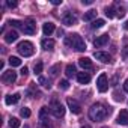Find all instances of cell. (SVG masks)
Instances as JSON below:
<instances>
[{"instance_id": "obj_1", "label": "cell", "mask_w": 128, "mask_h": 128, "mask_svg": "<svg viewBox=\"0 0 128 128\" xmlns=\"http://www.w3.org/2000/svg\"><path fill=\"white\" fill-rule=\"evenodd\" d=\"M110 114V108H107L106 106H102L101 102H96L90 108H89V118L95 122H100V120H104L107 116Z\"/></svg>"}, {"instance_id": "obj_2", "label": "cell", "mask_w": 128, "mask_h": 128, "mask_svg": "<svg viewBox=\"0 0 128 128\" xmlns=\"http://www.w3.org/2000/svg\"><path fill=\"white\" fill-rule=\"evenodd\" d=\"M65 44L70 45V47H72V48L77 50V51H84V50H86V42H84V39H83L78 33H72V35L66 36Z\"/></svg>"}, {"instance_id": "obj_3", "label": "cell", "mask_w": 128, "mask_h": 128, "mask_svg": "<svg viewBox=\"0 0 128 128\" xmlns=\"http://www.w3.org/2000/svg\"><path fill=\"white\" fill-rule=\"evenodd\" d=\"M17 50H18V53H20L21 56H24V57H29V56H32V54L35 53L33 44H32L30 41H23V42H20L18 47H17Z\"/></svg>"}, {"instance_id": "obj_4", "label": "cell", "mask_w": 128, "mask_h": 128, "mask_svg": "<svg viewBox=\"0 0 128 128\" xmlns=\"http://www.w3.org/2000/svg\"><path fill=\"white\" fill-rule=\"evenodd\" d=\"M50 112L53 113L54 118H62L63 114H65V107H63L59 101H51V104H50Z\"/></svg>"}, {"instance_id": "obj_5", "label": "cell", "mask_w": 128, "mask_h": 128, "mask_svg": "<svg viewBox=\"0 0 128 128\" xmlns=\"http://www.w3.org/2000/svg\"><path fill=\"white\" fill-rule=\"evenodd\" d=\"M21 30H23L26 35H35V32H36V24H35V21H33L32 18L26 20V21L23 23Z\"/></svg>"}, {"instance_id": "obj_6", "label": "cell", "mask_w": 128, "mask_h": 128, "mask_svg": "<svg viewBox=\"0 0 128 128\" xmlns=\"http://www.w3.org/2000/svg\"><path fill=\"white\" fill-rule=\"evenodd\" d=\"M96 88H98V90L101 92V94H104L107 89H108V82H107V76L102 72V74H100V77L96 78Z\"/></svg>"}, {"instance_id": "obj_7", "label": "cell", "mask_w": 128, "mask_h": 128, "mask_svg": "<svg viewBox=\"0 0 128 128\" xmlns=\"http://www.w3.org/2000/svg\"><path fill=\"white\" fill-rule=\"evenodd\" d=\"M15 80H17V72L12 71V70L5 71L3 76H2V82H3L5 84H12V83H15Z\"/></svg>"}, {"instance_id": "obj_8", "label": "cell", "mask_w": 128, "mask_h": 128, "mask_svg": "<svg viewBox=\"0 0 128 128\" xmlns=\"http://www.w3.org/2000/svg\"><path fill=\"white\" fill-rule=\"evenodd\" d=\"M66 102H68L70 110H71L74 114H80V113H82V106L78 104V101H77V100H74V98H68V100H66Z\"/></svg>"}, {"instance_id": "obj_9", "label": "cell", "mask_w": 128, "mask_h": 128, "mask_svg": "<svg viewBox=\"0 0 128 128\" xmlns=\"http://www.w3.org/2000/svg\"><path fill=\"white\" fill-rule=\"evenodd\" d=\"M62 21H63L65 26H74V24H77V18H76V15L72 12H66L65 15H63Z\"/></svg>"}, {"instance_id": "obj_10", "label": "cell", "mask_w": 128, "mask_h": 128, "mask_svg": "<svg viewBox=\"0 0 128 128\" xmlns=\"http://www.w3.org/2000/svg\"><path fill=\"white\" fill-rule=\"evenodd\" d=\"M95 59H96V60H101L102 63L112 62V56H110L108 53H104V51H95Z\"/></svg>"}, {"instance_id": "obj_11", "label": "cell", "mask_w": 128, "mask_h": 128, "mask_svg": "<svg viewBox=\"0 0 128 128\" xmlns=\"http://www.w3.org/2000/svg\"><path fill=\"white\" fill-rule=\"evenodd\" d=\"M116 122L119 125H128V110H120L119 114H118Z\"/></svg>"}, {"instance_id": "obj_12", "label": "cell", "mask_w": 128, "mask_h": 128, "mask_svg": "<svg viewBox=\"0 0 128 128\" xmlns=\"http://www.w3.org/2000/svg\"><path fill=\"white\" fill-rule=\"evenodd\" d=\"M107 42H108V35H101V36H98V38L94 41V45H95L96 48H100V47H104Z\"/></svg>"}, {"instance_id": "obj_13", "label": "cell", "mask_w": 128, "mask_h": 128, "mask_svg": "<svg viewBox=\"0 0 128 128\" xmlns=\"http://www.w3.org/2000/svg\"><path fill=\"white\" fill-rule=\"evenodd\" d=\"M77 80H78V83H82V84H88V83L90 82V74H89V72H78V74H77Z\"/></svg>"}, {"instance_id": "obj_14", "label": "cell", "mask_w": 128, "mask_h": 128, "mask_svg": "<svg viewBox=\"0 0 128 128\" xmlns=\"http://www.w3.org/2000/svg\"><path fill=\"white\" fill-rule=\"evenodd\" d=\"M78 65L83 70H90L92 68V60L89 57H82V59H78Z\"/></svg>"}, {"instance_id": "obj_15", "label": "cell", "mask_w": 128, "mask_h": 128, "mask_svg": "<svg viewBox=\"0 0 128 128\" xmlns=\"http://www.w3.org/2000/svg\"><path fill=\"white\" fill-rule=\"evenodd\" d=\"M41 45H42V48H44V50L51 51V50L54 48V41H53V39L45 38V39H42V41H41Z\"/></svg>"}, {"instance_id": "obj_16", "label": "cell", "mask_w": 128, "mask_h": 128, "mask_svg": "<svg viewBox=\"0 0 128 128\" xmlns=\"http://www.w3.org/2000/svg\"><path fill=\"white\" fill-rule=\"evenodd\" d=\"M18 39V33L15 32V30H11V32H8L6 35H5V41L8 42V44H11V42H15Z\"/></svg>"}, {"instance_id": "obj_17", "label": "cell", "mask_w": 128, "mask_h": 128, "mask_svg": "<svg viewBox=\"0 0 128 128\" xmlns=\"http://www.w3.org/2000/svg\"><path fill=\"white\" fill-rule=\"evenodd\" d=\"M20 101V94H14V95H8L6 98H5V102L8 104V106H12V104H17Z\"/></svg>"}, {"instance_id": "obj_18", "label": "cell", "mask_w": 128, "mask_h": 128, "mask_svg": "<svg viewBox=\"0 0 128 128\" xmlns=\"http://www.w3.org/2000/svg\"><path fill=\"white\" fill-rule=\"evenodd\" d=\"M42 32H44L45 36H50V35L54 32V24H53V23H45V24L42 26Z\"/></svg>"}, {"instance_id": "obj_19", "label": "cell", "mask_w": 128, "mask_h": 128, "mask_svg": "<svg viewBox=\"0 0 128 128\" xmlns=\"http://www.w3.org/2000/svg\"><path fill=\"white\" fill-rule=\"evenodd\" d=\"M95 18H96V11H94V9L88 11V12L83 15V20H84V21H95Z\"/></svg>"}, {"instance_id": "obj_20", "label": "cell", "mask_w": 128, "mask_h": 128, "mask_svg": "<svg viewBox=\"0 0 128 128\" xmlns=\"http://www.w3.org/2000/svg\"><path fill=\"white\" fill-rule=\"evenodd\" d=\"M9 65H11V66H20V65H21L20 57H17V56H11V57H9Z\"/></svg>"}, {"instance_id": "obj_21", "label": "cell", "mask_w": 128, "mask_h": 128, "mask_svg": "<svg viewBox=\"0 0 128 128\" xmlns=\"http://www.w3.org/2000/svg\"><path fill=\"white\" fill-rule=\"evenodd\" d=\"M65 74H66L68 77H74V76H76V66H74V65H68L66 70H65Z\"/></svg>"}, {"instance_id": "obj_22", "label": "cell", "mask_w": 128, "mask_h": 128, "mask_svg": "<svg viewBox=\"0 0 128 128\" xmlns=\"http://www.w3.org/2000/svg\"><path fill=\"white\" fill-rule=\"evenodd\" d=\"M104 24H106V21H104V20H101V18H98V20L92 21V29H100V27H102Z\"/></svg>"}, {"instance_id": "obj_23", "label": "cell", "mask_w": 128, "mask_h": 128, "mask_svg": "<svg viewBox=\"0 0 128 128\" xmlns=\"http://www.w3.org/2000/svg\"><path fill=\"white\" fill-rule=\"evenodd\" d=\"M48 108H50V107H42V108H41V112H39V119H41V120H45V119H47Z\"/></svg>"}, {"instance_id": "obj_24", "label": "cell", "mask_w": 128, "mask_h": 128, "mask_svg": "<svg viewBox=\"0 0 128 128\" xmlns=\"http://www.w3.org/2000/svg\"><path fill=\"white\" fill-rule=\"evenodd\" d=\"M9 126H11V128H18V126H20V120H18L17 118H11V119H9Z\"/></svg>"}, {"instance_id": "obj_25", "label": "cell", "mask_w": 128, "mask_h": 128, "mask_svg": "<svg viewBox=\"0 0 128 128\" xmlns=\"http://www.w3.org/2000/svg\"><path fill=\"white\" fill-rule=\"evenodd\" d=\"M70 88V83H68V80H60L59 82V89H62V90H66Z\"/></svg>"}, {"instance_id": "obj_26", "label": "cell", "mask_w": 128, "mask_h": 128, "mask_svg": "<svg viewBox=\"0 0 128 128\" xmlns=\"http://www.w3.org/2000/svg\"><path fill=\"white\" fill-rule=\"evenodd\" d=\"M38 82H39V84H42V86H45L47 89H50V86H51V84H50V82H48L47 78H44V77H41V76H39V78H38Z\"/></svg>"}, {"instance_id": "obj_27", "label": "cell", "mask_w": 128, "mask_h": 128, "mask_svg": "<svg viewBox=\"0 0 128 128\" xmlns=\"http://www.w3.org/2000/svg\"><path fill=\"white\" fill-rule=\"evenodd\" d=\"M59 70H60V65L57 63V65H54V66L50 70V74H51V77H56V76L59 74Z\"/></svg>"}, {"instance_id": "obj_28", "label": "cell", "mask_w": 128, "mask_h": 128, "mask_svg": "<svg viewBox=\"0 0 128 128\" xmlns=\"http://www.w3.org/2000/svg\"><path fill=\"white\" fill-rule=\"evenodd\" d=\"M8 24H11L12 27H23V23H21V21H18V20H9V21H8Z\"/></svg>"}, {"instance_id": "obj_29", "label": "cell", "mask_w": 128, "mask_h": 128, "mask_svg": "<svg viewBox=\"0 0 128 128\" xmlns=\"http://www.w3.org/2000/svg\"><path fill=\"white\" fill-rule=\"evenodd\" d=\"M20 113H21L23 118H30V114H32V113H30V108H27V107H23Z\"/></svg>"}, {"instance_id": "obj_30", "label": "cell", "mask_w": 128, "mask_h": 128, "mask_svg": "<svg viewBox=\"0 0 128 128\" xmlns=\"http://www.w3.org/2000/svg\"><path fill=\"white\" fill-rule=\"evenodd\" d=\"M38 128H51V125H50L48 119H45V120H39V125H38Z\"/></svg>"}, {"instance_id": "obj_31", "label": "cell", "mask_w": 128, "mask_h": 128, "mask_svg": "<svg viewBox=\"0 0 128 128\" xmlns=\"http://www.w3.org/2000/svg\"><path fill=\"white\" fill-rule=\"evenodd\" d=\"M42 66H44V65H42V62H38L36 65H35V74L39 76V74L42 72Z\"/></svg>"}, {"instance_id": "obj_32", "label": "cell", "mask_w": 128, "mask_h": 128, "mask_svg": "<svg viewBox=\"0 0 128 128\" xmlns=\"http://www.w3.org/2000/svg\"><path fill=\"white\" fill-rule=\"evenodd\" d=\"M106 15H107L108 18H113V17H114V9H113V8H106Z\"/></svg>"}, {"instance_id": "obj_33", "label": "cell", "mask_w": 128, "mask_h": 128, "mask_svg": "<svg viewBox=\"0 0 128 128\" xmlns=\"http://www.w3.org/2000/svg\"><path fill=\"white\" fill-rule=\"evenodd\" d=\"M122 57H124L125 60H128V45L124 47V50H122Z\"/></svg>"}, {"instance_id": "obj_34", "label": "cell", "mask_w": 128, "mask_h": 128, "mask_svg": "<svg viewBox=\"0 0 128 128\" xmlns=\"http://www.w3.org/2000/svg\"><path fill=\"white\" fill-rule=\"evenodd\" d=\"M124 15H125V9H124V8H118V17L122 18Z\"/></svg>"}, {"instance_id": "obj_35", "label": "cell", "mask_w": 128, "mask_h": 128, "mask_svg": "<svg viewBox=\"0 0 128 128\" xmlns=\"http://www.w3.org/2000/svg\"><path fill=\"white\" fill-rule=\"evenodd\" d=\"M20 74H21V76H23V77H26V76H27V74H29V70H27V68H26V66H24V68H21V71H20Z\"/></svg>"}, {"instance_id": "obj_36", "label": "cell", "mask_w": 128, "mask_h": 128, "mask_svg": "<svg viewBox=\"0 0 128 128\" xmlns=\"http://www.w3.org/2000/svg\"><path fill=\"white\" fill-rule=\"evenodd\" d=\"M114 100H116V101H122V100H124V96H122V95H119L118 92H114Z\"/></svg>"}, {"instance_id": "obj_37", "label": "cell", "mask_w": 128, "mask_h": 128, "mask_svg": "<svg viewBox=\"0 0 128 128\" xmlns=\"http://www.w3.org/2000/svg\"><path fill=\"white\" fill-rule=\"evenodd\" d=\"M8 6H9V8H15V6H17V2H11V0H9V2H8Z\"/></svg>"}, {"instance_id": "obj_38", "label": "cell", "mask_w": 128, "mask_h": 128, "mask_svg": "<svg viewBox=\"0 0 128 128\" xmlns=\"http://www.w3.org/2000/svg\"><path fill=\"white\" fill-rule=\"evenodd\" d=\"M82 3L83 5H92L94 2H92V0H82Z\"/></svg>"}, {"instance_id": "obj_39", "label": "cell", "mask_w": 128, "mask_h": 128, "mask_svg": "<svg viewBox=\"0 0 128 128\" xmlns=\"http://www.w3.org/2000/svg\"><path fill=\"white\" fill-rule=\"evenodd\" d=\"M124 90L125 92H128V78L125 80V83H124Z\"/></svg>"}, {"instance_id": "obj_40", "label": "cell", "mask_w": 128, "mask_h": 128, "mask_svg": "<svg viewBox=\"0 0 128 128\" xmlns=\"http://www.w3.org/2000/svg\"><path fill=\"white\" fill-rule=\"evenodd\" d=\"M51 3H53V5H60V3H62V0H53Z\"/></svg>"}, {"instance_id": "obj_41", "label": "cell", "mask_w": 128, "mask_h": 128, "mask_svg": "<svg viewBox=\"0 0 128 128\" xmlns=\"http://www.w3.org/2000/svg\"><path fill=\"white\" fill-rule=\"evenodd\" d=\"M57 35H59V36H62V35H63V30H62V29H59V30H57Z\"/></svg>"}, {"instance_id": "obj_42", "label": "cell", "mask_w": 128, "mask_h": 128, "mask_svg": "<svg viewBox=\"0 0 128 128\" xmlns=\"http://www.w3.org/2000/svg\"><path fill=\"white\" fill-rule=\"evenodd\" d=\"M124 29H125V30H128V21H126V23L124 24Z\"/></svg>"}, {"instance_id": "obj_43", "label": "cell", "mask_w": 128, "mask_h": 128, "mask_svg": "<svg viewBox=\"0 0 128 128\" xmlns=\"http://www.w3.org/2000/svg\"><path fill=\"white\" fill-rule=\"evenodd\" d=\"M82 128H90V126H89V125H84V126H82Z\"/></svg>"}]
</instances>
